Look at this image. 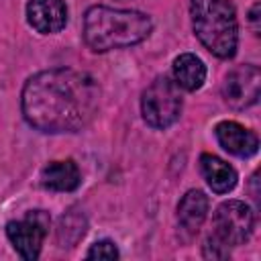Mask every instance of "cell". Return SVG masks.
I'll use <instances>...</instances> for the list:
<instances>
[{"label":"cell","mask_w":261,"mask_h":261,"mask_svg":"<svg viewBox=\"0 0 261 261\" xmlns=\"http://www.w3.org/2000/svg\"><path fill=\"white\" fill-rule=\"evenodd\" d=\"M141 114L151 128H167L181 114V92L169 75H157L141 96Z\"/></svg>","instance_id":"277c9868"},{"label":"cell","mask_w":261,"mask_h":261,"mask_svg":"<svg viewBox=\"0 0 261 261\" xmlns=\"http://www.w3.org/2000/svg\"><path fill=\"white\" fill-rule=\"evenodd\" d=\"M259 12H261V6H259V2H255L253 6H251V10H249V16H247V20H249V24H251V31L255 33V35H259V31H261V27H259Z\"/></svg>","instance_id":"e0dca14e"},{"label":"cell","mask_w":261,"mask_h":261,"mask_svg":"<svg viewBox=\"0 0 261 261\" xmlns=\"http://www.w3.org/2000/svg\"><path fill=\"white\" fill-rule=\"evenodd\" d=\"M27 20L41 35H55L67 24V6L63 0H29Z\"/></svg>","instance_id":"ba28073f"},{"label":"cell","mask_w":261,"mask_h":261,"mask_svg":"<svg viewBox=\"0 0 261 261\" xmlns=\"http://www.w3.org/2000/svg\"><path fill=\"white\" fill-rule=\"evenodd\" d=\"M100 108V84L94 75L53 67L27 80L20 94L24 120L41 133H77L86 128Z\"/></svg>","instance_id":"6da1fadb"},{"label":"cell","mask_w":261,"mask_h":261,"mask_svg":"<svg viewBox=\"0 0 261 261\" xmlns=\"http://www.w3.org/2000/svg\"><path fill=\"white\" fill-rule=\"evenodd\" d=\"M255 228V212L249 204L241 200L222 202L212 218V237H216L226 247L245 245Z\"/></svg>","instance_id":"5b68a950"},{"label":"cell","mask_w":261,"mask_h":261,"mask_svg":"<svg viewBox=\"0 0 261 261\" xmlns=\"http://www.w3.org/2000/svg\"><path fill=\"white\" fill-rule=\"evenodd\" d=\"M86 230H88V218H86V214L82 210H77V208H71L57 222V230H55L57 245L61 249L75 247L84 239Z\"/></svg>","instance_id":"5bb4252c"},{"label":"cell","mask_w":261,"mask_h":261,"mask_svg":"<svg viewBox=\"0 0 261 261\" xmlns=\"http://www.w3.org/2000/svg\"><path fill=\"white\" fill-rule=\"evenodd\" d=\"M82 184L80 167L73 159L51 161L41 171V186L51 192H73Z\"/></svg>","instance_id":"8fae6325"},{"label":"cell","mask_w":261,"mask_h":261,"mask_svg":"<svg viewBox=\"0 0 261 261\" xmlns=\"http://www.w3.org/2000/svg\"><path fill=\"white\" fill-rule=\"evenodd\" d=\"M200 171L214 194H228L237 186L234 167L216 155H210V153L200 155Z\"/></svg>","instance_id":"7c38bea8"},{"label":"cell","mask_w":261,"mask_h":261,"mask_svg":"<svg viewBox=\"0 0 261 261\" xmlns=\"http://www.w3.org/2000/svg\"><path fill=\"white\" fill-rule=\"evenodd\" d=\"M251 179H253V184H257V173H255V175H253ZM253 198H255V200L259 198V192H257V188H253Z\"/></svg>","instance_id":"ac0fdd59"},{"label":"cell","mask_w":261,"mask_h":261,"mask_svg":"<svg viewBox=\"0 0 261 261\" xmlns=\"http://www.w3.org/2000/svg\"><path fill=\"white\" fill-rule=\"evenodd\" d=\"M202 255L206 259H228L230 257V247H226L224 243H220L216 237H208L202 249Z\"/></svg>","instance_id":"2e32d148"},{"label":"cell","mask_w":261,"mask_h":261,"mask_svg":"<svg viewBox=\"0 0 261 261\" xmlns=\"http://www.w3.org/2000/svg\"><path fill=\"white\" fill-rule=\"evenodd\" d=\"M49 224L51 216L47 210H29L22 218L10 220L6 224V237L22 259L35 261L49 232Z\"/></svg>","instance_id":"8992f818"},{"label":"cell","mask_w":261,"mask_h":261,"mask_svg":"<svg viewBox=\"0 0 261 261\" xmlns=\"http://www.w3.org/2000/svg\"><path fill=\"white\" fill-rule=\"evenodd\" d=\"M214 135L220 143V147L224 151H228L230 155L237 157H253L259 151V139L255 133H251L249 128H245L243 124L234 122V120H222L216 124Z\"/></svg>","instance_id":"9c48e42d"},{"label":"cell","mask_w":261,"mask_h":261,"mask_svg":"<svg viewBox=\"0 0 261 261\" xmlns=\"http://www.w3.org/2000/svg\"><path fill=\"white\" fill-rule=\"evenodd\" d=\"M261 92V71L253 63L232 67L222 82V98L232 110H247L257 104Z\"/></svg>","instance_id":"52a82bcc"},{"label":"cell","mask_w":261,"mask_h":261,"mask_svg":"<svg viewBox=\"0 0 261 261\" xmlns=\"http://www.w3.org/2000/svg\"><path fill=\"white\" fill-rule=\"evenodd\" d=\"M118 255H120L118 253V247L112 241H108V239L94 243L88 249V253H86L88 259H106V261H114V259H118Z\"/></svg>","instance_id":"9a60e30c"},{"label":"cell","mask_w":261,"mask_h":261,"mask_svg":"<svg viewBox=\"0 0 261 261\" xmlns=\"http://www.w3.org/2000/svg\"><path fill=\"white\" fill-rule=\"evenodd\" d=\"M192 29L216 57L230 59L239 47V22L230 0H190Z\"/></svg>","instance_id":"3957f363"},{"label":"cell","mask_w":261,"mask_h":261,"mask_svg":"<svg viewBox=\"0 0 261 261\" xmlns=\"http://www.w3.org/2000/svg\"><path fill=\"white\" fill-rule=\"evenodd\" d=\"M173 82L186 92L200 90L206 82L204 61L194 53H179L173 59Z\"/></svg>","instance_id":"4fadbf2b"},{"label":"cell","mask_w":261,"mask_h":261,"mask_svg":"<svg viewBox=\"0 0 261 261\" xmlns=\"http://www.w3.org/2000/svg\"><path fill=\"white\" fill-rule=\"evenodd\" d=\"M151 31V18L139 10L98 4L88 8L84 14V41L96 53L133 47L145 41Z\"/></svg>","instance_id":"7a4b0ae2"},{"label":"cell","mask_w":261,"mask_h":261,"mask_svg":"<svg viewBox=\"0 0 261 261\" xmlns=\"http://www.w3.org/2000/svg\"><path fill=\"white\" fill-rule=\"evenodd\" d=\"M208 196L202 192V190H188L179 204H177V222H179V228L184 232H188L190 237H194L200 226L204 224L206 220V214H208Z\"/></svg>","instance_id":"30bf717a"}]
</instances>
